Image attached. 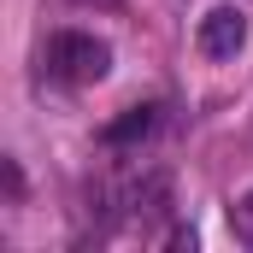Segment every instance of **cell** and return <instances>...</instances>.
<instances>
[{
	"mask_svg": "<svg viewBox=\"0 0 253 253\" xmlns=\"http://www.w3.org/2000/svg\"><path fill=\"white\" fill-rule=\"evenodd\" d=\"M194 47H200L206 59H236V53L248 47V12H236V6H212V12L194 24Z\"/></svg>",
	"mask_w": 253,
	"mask_h": 253,
	"instance_id": "obj_2",
	"label": "cell"
},
{
	"mask_svg": "<svg viewBox=\"0 0 253 253\" xmlns=\"http://www.w3.org/2000/svg\"><path fill=\"white\" fill-rule=\"evenodd\" d=\"M159 112H165V106H153V100H147V106H124V118H112V124L100 129V141H106V147H135V141H147V135L159 129Z\"/></svg>",
	"mask_w": 253,
	"mask_h": 253,
	"instance_id": "obj_3",
	"label": "cell"
},
{
	"mask_svg": "<svg viewBox=\"0 0 253 253\" xmlns=\"http://www.w3.org/2000/svg\"><path fill=\"white\" fill-rule=\"evenodd\" d=\"M106 71H112V47L100 36H88V30H59L42 47V77L59 83V88H88Z\"/></svg>",
	"mask_w": 253,
	"mask_h": 253,
	"instance_id": "obj_1",
	"label": "cell"
},
{
	"mask_svg": "<svg viewBox=\"0 0 253 253\" xmlns=\"http://www.w3.org/2000/svg\"><path fill=\"white\" fill-rule=\"evenodd\" d=\"M230 230H236V242H242V248H253V189L230 206Z\"/></svg>",
	"mask_w": 253,
	"mask_h": 253,
	"instance_id": "obj_4",
	"label": "cell"
}]
</instances>
